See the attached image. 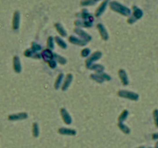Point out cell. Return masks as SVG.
Segmentation results:
<instances>
[{
	"instance_id": "ac0fdd59",
	"label": "cell",
	"mask_w": 158,
	"mask_h": 148,
	"mask_svg": "<svg viewBox=\"0 0 158 148\" xmlns=\"http://www.w3.org/2000/svg\"><path fill=\"white\" fill-rule=\"evenodd\" d=\"M55 28L57 29V32H58V33L62 36V37H66V36H67V33H66V32L64 29L63 26H61V24H59V23H56L54 25Z\"/></svg>"
},
{
	"instance_id": "d6986e66",
	"label": "cell",
	"mask_w": 158,
	"mask_h": 148,
	"mask_svg": "<svg viewBox=\"0 0 158 148\" xmlns=\"http://www.w3.org/2000/svg\"><path fill=\"white\" fill-rule=\"evenodd\" d=\"M54 39L56 43H57V45L59 46L61 49H66L67 48V45H66V43H65V41L63 40V39H62L59 36H55Z\"/></svg>"
},
{
	"instance_id": "4fadbf2b",
	"label": "cell",
	"mask_w": 158,
	"mask_h": 148,
	"mask_svg": "<svg viewBox=\"0 0 158 148\" xmlns=\"http://www.w3.org/2000/svg\"><path fill=\"white\" fill-rule=\"evenodd\" d=\"M59 134L61 135H68V136H75L77 134V131L74 129H70V128L61 127L59 128L58 130Z\"/></svg>"
},
{
	"instance_id": "9a60e30c",
	"label": "cell",
	"mask_w": 158,
	"mask_h": 148,
	"mask_svg": "<svg viewBox=\"0 0 158 148\" xmlns=\"http://www.w3.org/2000/svg\"><path fill=\"white\" fill-rule=\"evenodd\" d=\"M19 21H20V15L18 11H16L13 14L12 19V29L14 30H17L19 28Z\"/></svg>"
},
{
	"instance_id": "52a82bcc",
	"label": "cell",
	"mask_w": 158,
	"mask_h": 148,
	"mask_svg": "<svg viewBox=\"0 0 158 148\" xmlns=\"http://www.w3.org/2000/svg\"><path fill=\"white\" fill-rule=\"evenodd\" d=\"M75 33L78 35V36L81 38V39H83V41H85L86 43H89L90 42L91 39H92V37L91 36H90L88 33H86V32H84L83 30H82L79 28H76L74 29Z\"/></svg>"
},
{
	"instance_id": "44dd1931",
	"label": "cell",
	"mask_w": 158,
	"mask_h": 148,
	"mask_svg": "<svg viewBox=\"0 0 158 148\" xmlns=\"http://www.w3.org/2000/svg\"><path fill=\"white\" fill-rule=\"evenodd\" d=\"M107 2H108V0H105V1L99 6V8L97 9V11H96V16H97V17L99 16L103 12V11L105 10V9H106V4H107Z\"/></svg>"
},
{
	"instance_id": "e0dca14e",
	"label": "cell",
	"mask_w": 158,
	"mask_h": 148,
	"mask_svg": "<svg viewBox=\"0 0 158 148\" xmlns=\"http://www.w3.org/2000/svg\"><path fill=\"white\" fill-rule=\"evenodd\" d=\"M53 59L56 60L57 63H59L61 65H65L66 63H67V60L65 57H63L60 55H58L57 53H53Z\"/></svg>"
},
{
	"instance_id": "277c9868",
	"label": "cell",
	"mask_w": 158,
	"mask_h": 148,
	"mask_svg": "<svg viewBox=\"0 0 158 148\" xmlns=\"http://www.w3.org/2000/svg\"><path fill=\"white\" fill-rule=\"evenodd\" d=\"M28 118V113L26 112H20L17 113H12L8 116V120L9 121H17L23 120Z\"/></svg>"
},
{
	"instance_id": "83f0119b",
	"label": "cell",
	"mask_w": 158,
	"mask_h": 148,
	"mask_svg": "<svg viewBox=\"0 0 158 148\" xmlns=\"http://www.w3.org/2000/svg\"><path fill=\"white\" fill-rule=\"evenodd\" d=\"M153 117H154V124L156 127L158 128V109H154L153 110Z\"/></svg>"
},
{
	"instance_id": "836d02e7",
	"label": "cell",
	"mask_w": 158,
	"mask_h": 148,
	"mask_svg": "<svg viewBox=\"0 0 158 148\" xmlns=\"http://www.w3.org/2000/svg\"><path fill=\"white\" fill-rule=\"evenodd\" d=\"M152 139L153 140H158V133H155L154 134L152 135Z\"/></svg>"
},
{
	"instance_id": "1f68e13d",
	"label": "cell",
	"mask_w": 158,
	"mask_h": 148,
	"mask_svg": "<svg viewBox=\"0 0 158 148\" xmlns=\"http://www.w3.org/2000/svg\"><path fill=\"white\" fill-rule=\"evenodd\" d=\"M93 4H95V1H93V0H84V1L81 2V5H83V6H88V5Z\"/></svg>"
},
{
	"instance_id": "5bb4252c",
	"label": "cell",
	"mask_w": 158,
	"mask_h": 148,
	"mask_svg": "<svg viewBox=\"0 0 158 148\" xmlns=\"http://www.w3.org/2000/svg\"><path fill=\"white\" fill-rule=\"evenodd\" d=\"M24 56L26 57H28V58H33V59H40L41 58V54H39L38 53H36L34 52L32 49L30 48V49H26L23 53Z\"/></svg>"
},
{
	"instance_id": "d4e9b609",
	"label": "cell",
	"mask_w": 158,
	"mask_h": 148,
	"mask_svg": "<svg viewBox=\"0 0 158 148\" xmlns=\"http://www.w3.org/2000/svg\"><path fill=\"white\" fill-rule=\"evenodd\" d=\"M39 134V125L37 123H32V135L34 137H38Z\"/></svg>"
},
{
	"instance_id": "8d00e7d4",
	"label": "cell",
	"mask_w": 158,
	"mask_h": 148,
	"mask_svg": "<svg viewBox=\"0 0 158 148\" xmlns=\"http://www.w3.org/2000/svg\"><path fill=\"white\" fill-rule=\"evenodd\" d=\"M148 148H152V147H148Z\"/></svg>"
},
{
	"instance_id": "4316f807",
	"label": "cell",
	"mask_w": 158,
	"mask_h": 148,
	"mask_svg": "<svg viewBox=\"0 0 158 148\" xmlns=\"http://www.w3.org/2000/svg\"><path fill=\"white\" fill-rule=\"evenodd\" d=\"M31 49L33 50L34 52L36 53H38V52L41 51L42 50V46L41 45H39V43H35V42H32L31 43Z\"/></svg>"
},
{
	"instance_id": "d6a6232c",
	"label": "cell",
	"mask_w": 158,
	"mask_h": 148,
	"mask_svg": "<svg viewBox=\"0 0 158 148\" xmlns=\"http://www.w3.org/2000/svg\"><path fill=\"white\" fill-rule=\"evenodd\" d=\"M100 74H101V76L103 78L104 80H106V81H110L111 80V77L110 76H109L108 74H106L105 73H100Z\"/></svg>"
},
{
	"instance_id": "f1b7e54d",
	"label": "cell",
	"mask_w": 158,
	"mask_h": 148,
	"mask_svg": "<svg viewBox=\"0 0 158 148\" xmlns=\"http://www.w3.org/2000/svg\"><path fill=\"white\" fill-rule=\"evenodd\" d=\"M90 50L88 48H85V49H82L81 53H80V55H81L82 57H89L90 56Z\"/></svg>"
},
{
	"instance_id": "4dcf8cb0",
	"label": "cell",
	"mask_w": 158,
	"mask_h": 148,
	"mask_svg": "<svg viewBox=\"0 0 158 148\" xmlns=\"http://www.w3.org/2000/svg\"><path fill=\"white\" fill-rule=\"evenodd\" d=\"M48 65H49V66H50L51 69H55V68L57 67V62H56V60L52 59V60H50L48 62Z\"/></svg>"
},
{
	"instance_id": "8992f818",
	"label": "cell",
	"mask_w": 158,
	"mask_h": 148,
	"mask_svg": "<svg viewBox=\"0 0 158 148\" xmlns=\"http://www.w3.org/2000/svg\"><path fill=\"white\" fill-rule=\"evenodd\" d=\"M12 67L16 73H20L22 72V64H21L20 59L18 56H14L12 58Z\"/></svg>"
},
{
	"instance_id": "7c38bea8",
	"label": "cell",
	"mask_w": 158,
	"mask_h": 148,
	"mask_svg": "<svg viewBox=\"0 0 158 148\" xmlns=\"http://www.w3.org/2000/svg\"><path fill=\"white\" fill-rule=\"evenodd\" d=\"M41 57L46 61V62H49L50 60H52L53 59V53L52 52V50H50L49 49H44L42 52L41 53Z\"/></svg>"
},
{
	"instance_id": "e575fe53",
	"label": "cell",
	"mask_w": 158,
	"mask_h": 148,
	"mask_svg": "<svg viewBox=\"0 0 158 148\" xmlns=\"http://www.w3.org/2000/svg\"><path fill=\"white\" fill-rule=\"evenodd\" d=\"M154 148H158V141L156 142V144H155V147Z\"/></svg>"
},
{
	"instance_id": "ffe728a7",
	"label": "cell",
	"mask_w": 158,
	"mask_h": 148,
	"mask_svg": "<svg viewBox=\"0 0 158 148\" xmlns=\"http://www.w3.org/2000/svg\"><path fill=\"white\" fill-rule=\"evenodd\" d=\"M63 73H59L58 76H57V79H56V80H55L54 83V88L56 90H58L60 87V86H61V83L63 80Z\"/></svg>"
},
{
	"instance_id": "484cf974",
	"label": "cell",
	"mask_w": 158,
	"mask_h": 148,
	"mask_svg": "<svg viewBox=\"0 0 158 148\" xmlns=\"http://www.w3.org/2000/svg\"><path fill=\"white\" fill-rule=\"evenodd\" d=\"M46 46H47V48L50 50H52L54 49V39L52 38V36H49L47 39V43H46Z\"/></svg>"
},
{
	"instance_id": "6da1fadb",
	"label": "cell",
	"mask_w": 158,
	"mask_h": 148,
	"mask_svg": "<svg viewBox=\"0 0 158 148\" xmlns=\"http://www.w3.org/2000/svg\"><path fill=\"white\" fill-rule=\"evenodd\" d=\"M118 97H121V98L127 99V100H130L133 101H137L139 100V94L137 93L132 92V91H129L126 90H120L117 92Z\"/></svg>"
},
{
	"instance_id": "7402d4cb",
	"label": "cell",
	"mask_w": 158,
	"mask_h": 148,
	"mask_svg": "<svg viewBox=\"0 0 158 148\" xmlns=\"http://www.w3.org/2000/svg\"><path fill=\"white\" fill-rule=\"evenodd\" d=\"M90 77L93 80L96 81V82H97V83H102L103 81H105L103 80V78L102 77L101 74L100 73H95L91 74L90 76Z\"/></svg>"
},
{
	"instance_id": "3957f363",
	"label": "cell",
	"mask_w": 158,
	"mask_h": 148,
	"mask_svg": "<svg viewBox=\"0 0 158 148\" xmlns=\"http://www.w3.org/2000/svg\"><path fill=\"white\" fill-rule=\"evenodd\" d=\"M102 53L100 51H96L94 52L93 53H92V55L89 56L88 58L86 59V62H85V64H86V67L87 69H89V67L92 64H93L94 62L99 60V59L102 57Z\"/></svg>"
},
{
	"instance_id": "8fae6325",
	"label": "cell",
	"mask_w": 158,
	"mask_h": 148,
	"mask_svg": "<svg viewBox=\"0 0 158 148\" xmlns=\"http://www.w3.org/2000/svg\"><path fill=\"white\" fill-rule=\"evenodd\" d=\"M118 75H119V77H120L123 85L124 86L128 85L129 78L126 71H125L124 70H123V69H120V70H119V71H118Z\"/></svg>"
},
{
	"instance_id": "9c48e42d",
	"label": "cell",
	"mask_w": 158,
	"mask_h": 148,
	"mask_svg": "<svg viewBox=\"0 0 158 148\" xmlns=\"http://www.w3.org/2000/svg\"><path fill=\"white\" fill-rule=\"evenodd\" d=\"M97 29H98V31L99 33V35L101 36V38L103 40L106 41L109 39V34L108 33L106 32V29L104 28V26H103V24L101 23H99V24H97Z\"/></svg>"
},
{
	"instance_id": "603a6c76",
	"label": "cell",
	"mask_w": 158,
	"mask_h": 148,
	"mask_svg": "<svg viewBox=\"0 0 158 148\" xmlns=\"http://www.w3.org/2000/svg\"><path fill=\"white\" fill-rule=\"evenodd\" d=\"M117 125H118V127L120 128V130H121L123 133H124L125 134H129V133H130V128H129L126 125H125L124 123L118 122Z\"/></svg>"
},
{
	"instance_id": "7a4b0ae2",
	"label": "cell",
	"mask_w": 158,
	"mask_h": 148,
	"mask_svg": "<svg viewBox=\"0 0 158 148\" xmlns=\"http://www.w3.org/2000/svg\"><path fill=\"white\" fill-rule=\"evenodd\" d=\"M110 8L111 9H113V11L117 12H119L123 16H129L130 13V10L129 9H127L126 7L122 5H120V3L116 2H113L110 3Z\"/></svg>"
},
{
	"instance_id": "f546056e",
	"label": "cell",
	"mask_w": 158,
	"mask_h": 148,
	"mask_svg": "<svg viewBox=\"0 0 158 148\" xmlns=\"http://www.w3.org/2000/svg\"><path fill=\"white\" fill-rule=\"evenodd\" d=\"M133 9H134V16H135V18L140 19L143 15L142 11L138 9V8H137V7H133Z\"/></svg>"
},
{
	"instance_id": "5b68a950",
	"label": "cell",
	"mask_w": 158,
	"mask_h": 148,
	"mask_svg": "<svg viewBox=\"0 0 158 148\" xmlns=\"http://www.w3.org/2000/svg\"><path fill=\"white\" fill-rule=\"evenodd\" d=\"M59 113L61 115L62 119H63V122L66 124V125H70L72 123V117L70 115V113L67 112V110H66L65 108H61L59 110Z\"/></svg>"
},
{
	"instance_id": "30bf717a",
	"label": "cell",
	"mask_w": 158,
	"mask_h": 148,
	"mask_svg": "<svg viewBox=\"0 0 158 148\" xmlns=\"http://www.w3.org/2000/svg\"><path fill=\"white\" fill-rule=\"evenodd\" d=\"M68 41H69L70 43H72V44L79 46H86V44H87V43H86L85 41L83 40V39L77 38V37L73 36H70V37L68 38Z\"/></svg>"
},
{
	"instance_id": "cb8c5ba5",
	"label": "cell",
	"mask_w": 158,
	"mask_h": 148,
	"mask_svg": "<svg viewBox=\"0 0 158 148\" xmlns=\"http://www.w3.org/2000/svg\"><path fill=\"white\" fill-rule=\"evenodd\" d=\"M129 115V111L127 110H124L122 111V113H120L119 117H118V122H120V123H124V121H125L128 117Z\"/></svg>"
},
{
	"instance_id": "ba28073f",
	"label": "cell",
	"mask_w": 158,
	"mask_h": 148,
	"mask_svg": "<svg viewBox=\"0 0 158 148\" xmlns=\"http://www.w3.org/2000/svg\"><path fill=\"white\" fill-rule=\"evenodd\" d=\"M72 80H73V76L71 73H68L66 76L65 80H63V86H61V89L63 91H66L67 90V89L69 88V86H70V84L72 83Z\"/></svg>"
},
{
	"instance_id": "d590c367",
	"label": "cell",
	"mask_w": 158,
	"mask_h": 148,
	"mask_svg": "<svg viewBox=\"0 0 158 148\" xmlns=\"http://www.w3.org/2000/svg\"><path fill=\"white\" fill-rule=\"evenodd\" d=\"M137 148H145V147L144 146H140V147H137Z\"/></svg>"
},
{
	"instance_id": "2e32d148",
	"label": "cell",
	"mask_w": 158,
	"mask_h": 148,
	"mask_svg": "<svg viewBox=\"0 0 158 148\" xmlns=\"http://www.w3.org/2000/svg\"><path fill=\"white\" fill-rule=\"evenodd\" d=\"M89 70H93L97 73H103L104 70V66H103L100 65V64H92V65L89 67Z\"/></svg>"
}]
</instances>
